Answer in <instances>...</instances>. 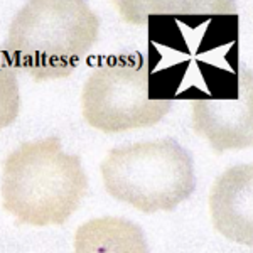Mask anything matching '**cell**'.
Listing matches in <instances>:
<instances>
[{
  "label": "cell",
  "mask_w": 253,
  "mask_h": 253,
  "mask_svg": "<svg viewBox=\"0 0 253 253\" xmlns=\"http://www.w3.org/2000/svg\"><path fill=\"white\" fill-rule=\"evenodd\" d=\"M214 230L235 243H253V166H233L214 181L210 193Z\"/></svg>",
  "instance_id": "cell-6"
},
{
  "label": "cell",
  "mask_w": 253,
  "mask_h": 253,
  "mask_svg": "<svg viewBox=\"0 0 253 253\" xmlns=\"http://www.w3.org/2000/svg\"><path fill=\"white\" fill-rule=\"evenodd\" d=\"M75 253H150L137 223L120 216H101L83 223L75 233Z\"/></svg>",
  "instance_id": "cell-7"
},
{
  "label": "cell",
  "mask_w": 253,
  "mask_h": 253,
  "mask_svg": "<svg viewBox=\"0 0 253 253\" xmlns=\"http://www.w3.org/2000/svg\"><path fill=\"white\" fill-rule=\"evenodd\" d=\"M100 17L81 0H32L10 22L3 51L12 68L34 81L63 80L86 58Z\"/></svg>",
  "instance_id": "cell-1"
},
{
  "label": "cell",
  "mask_w": 253,
  "mask_h": 253,
  "mask_svg": "<svg viewBox=\"0 0 253 253\" xmlns=\"http://www.w3.org/2000/svg\"><path fill=\"white\" fill-rule=\"evenodd\" d=\"M170 107L172 100L150 96V66L140 52L110 56L89 71L81 91L83 118L105 133L152 126Z\"/></svg>",
  "instance_id": "cell-4"
},
{
  "label": "cell",
  "mask_w": 253,
  "mask_h": 253,
  "mask_svg": "<svg viewBox=\"0 0 253 253\" xmlns=\"http://www.w3.org/2000/svg\"><path fill=\"white\" fill-rule=\"evenodd\" d=\"M20 93L17 71L12 68L3 47H0V130L7 128L19 117Z\"/></svg>",
  "instance_id": "cell-8"
},
{
  "label": "cell",
  "mask_w": 253,
  "mask_h": 253,
  "mask_svg": "<svg viewBox=\"0 0 253 253\" xmlns=\"http://www.w3.org/2000/svg\"><path fill=\"white\" fill-rule=\"evenodd\" d=\"M253 81L238 78L235 98H199L193 105V130L205 137L216 154L253 145Z\"/></svg>",
  "instance_id": "cell-5"
},
{
  "label": "cell",
  "mask_w": 253,
  "mask_h": 253,
  "mask_svg": "<svg viewBox=\"0 0 253 253\" xmlns=\"http://www.w3.org/2000/svg\"><path fill=\"white\" fill-rule=\"evenodd\" d=\"M100 170L113 199L149 214L175 210L196 189L193 156L170 137L115 147Z\"/></svg>",
  "instance_id": "cell-3"
},
{
  "label": "cell",
  "mask_w": 253,
  "mask_h": 253,
  "mask_svg": "<svg viewBox=\"0 0 253 253\" xmlns=\"http://www.w3.org/2000/svg\"><path fill=\"white\" fill-rule=\"evenodd\" d=\"M86 191L81 157L64 152L59 137L20 144L3 161L2 206L20 224L61 226L76 213Z\"/></svg>",
  "instance_id": "cell-2"
}]
</instances>
